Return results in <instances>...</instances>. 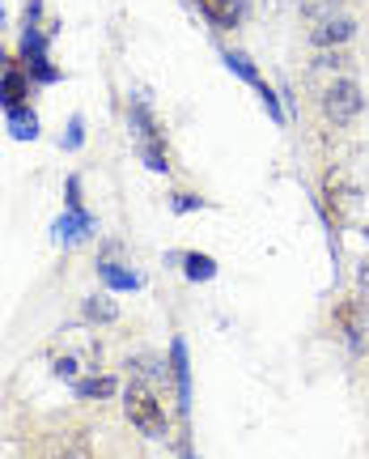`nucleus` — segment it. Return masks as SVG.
Returning <instances> with one entry per match:
<instances>
[{
  "instance_id": "obj_1",
  "label": "nucleus",
  "mask_w": 369,
  "mask_h": 459,
  "mask_svg": "<svg viewBox=\"0 0 369 459\" xmlns=\"http://www.w3.org/2000/svg\"><path fill=\"white\" fill-rule=\"evenodd\" d=\"M124 412H128V421L141 434H149V438H166L170 434V421H166V409H161V400L149 387H141V383H132L128 395H124Z\"/></svg>"
},
{
  "instance_id": "obj_2",
  "label": "nucleus",
  "mask_w": 369,
  "mask_h": 459,
  "mask_svg": "<svg viewBox=\"0 0 369 459\" xmlns=\"http://www.w3.org/2000/svg\"><path fill=\"white\" fill-rule=\"evenodd\" d=\"M361 107H365V99H361V85H356L353 77L327 82V90H322V115H327L336 128H348L356 115H361Z\"/></svg>"
},
{
  "instance_id": "obj_3",
  "label": "nucleus",
  "mask_w": 369,
  "mask_h": 459,
  "mask_svg": "<svg viewBox=\"0 0 369 459\" xmlns=\"http://www.w3.org/2000/svg\"><path fill=\"white\" fill-rule=\"evenodd\" d=\"M39 459H98V455H94V443H90V429L64 426V429H51L47 438L39 443Z\"/></svg>"
},
{
  "instance_id": "obj_4",
  "label": "nucleus",
  "mask_w": 369,
  "mask_h": 459,
  "mask_svg": "<svg viewBox=\"0 0 369 459\" xmlns=\"http://www.w3.org/2000/svg\"><path fill=\"white\" fill-rule=\"evenodd\" d=\"M353 17H322V22H314V26H310V43H314V48H322V51H336L339 43H348V39H353Z\"/></svg>"
},
{
  "instance_id": "obj_5",
  "label": "nucleus",
  "mask_w": 369,
  "mask_h": 459,
  "mask_svg": "<svg viewBox=\"0 0 369 459\" xmlns=\"http://www.w3.org/2000/svg\"><path fill=\"white\" fill-rule=\"evenodd\" d=\"M26 94H30V77L21 68H4V77H0V102L13 111V107H21Z\"/></svg>"
},
{
  "instance_id": "obj_6",
  "label": "nucleus",
  "mask_w": 369,
  "mask_h": 459,
  "mask_svg": "<svg viewBox=\"0 0 369 459\" xmlns=\"http://www.w3.org/2000/svg\"><path fill=\"white\" fill-rule=\"evenodd\" d=\"M175 358V383H178V409H192V366H187V344L175 341L170 349Z\"/></svg>"
},
{
  "instance_id": "obj_7",
  "label": "nucleus",
  "mask_w": 369,
  "mask_h": 459,
  "mask_svg": "<svg viewBox=\"0 0 369 459\" xmlns=\"http://www.w3.org/2000/svg\"><path fill=\"white\" fill-rule=\"evenodd\" d=\"M90 230H94V217L85 213V209H68V217L56 221V238H60V243H77Z\"/></svg>"
},
{
  "instance_id": "obj_8",
  "label": "nucleus",
  "mask_w": 369,
  "mask_h": 459,
  "mask_svg": "<svg viewBox=\"0 0 369 459\" xmlns=\"http://www.w3.org/2000/svg\"><path fill=\"white\" fill-rule=\"evenodd\" d=\"M204 4V13L221 26V30H229V26H238L242 13H246V0H200Z\"/></svg>"
},
{
  "instance_id": "obj_9",
  "label": "nucleus",
  "mask_w": 369,
  "mask_h": 459,
  "mask_svg": "<svg viewBox=\"0 0 369 459\" xmlns=\"http://www.w3.org/2000/svg\"><path fill=\"white\" fill-rule=\"evenodd\" d=\"M9 132H13L17 141H34V136H39V119H34V111L13 107V111H9Z\"/></svg>"
},
{
  "instance_id": "obj_10",
  "label": "nucleus",
  "mask_w": 369,
  "mask_h": 459,
  "mask_svg": "<svg viewBox=\"0 0 369 459\" xmlns=\"http://www.w3.org/2000/svg\"><path fill=\"white\" fill-rule=\"evenodd\" d=\"M77 395H81V400H107V395H115V378L111 375L77 378Z\"/></svg>"
},
{
  "instance_id": "obj_11",
  "label": "nucleus",
  "mask_w": 369,
  "mask_h": 459,
  "mask_svg": "<svg viewBox=\"0 0 369 459\" xmlns=\"http://www.w3.org/2000/svg\"><path fill=\"white\" fill-rule=\"evenodd\" d=\"M183 273H187L192 281H212V277H217V264H212L209 255L192 251V255H183Z\"/></svg>"
},
{
  "instance_id": "obj_12",
  "label": "nucleus",
  "mask_w": 369,
  "mask_h": 459,
  "mask_svg": "<svg viewBox=\"0 0 369 459\" xmlns=\"http://www.w3.org/2000/svg\"><path fill=\"white\" fill-rule=\"evenodd\" d=\"M98 273L107 277V285L111 290H136L141 281H136V273H124V268H115V264H98Z\"/></svg>"
},
{
  "instance_id": "obj_13",
  "label": "nucleus",
  "mask_w": 369,
  "mask_h": 459,
  "mask_svg": "<svg viewBox=\"0 0 369 459\" xmlns=\"http://www.w3.org/2000/svg\"><path fill=\"white\" fill-rule=\"evenodd\" d=\"M85 315H90V319H98V324H111L115 315H119V307H115L111 298H90V302H85Z\"/></svg>"
},
{
  "instance_id": "obj_14",
  "label": "nucleus",
  "mask_w": 369,
  "mask_h": 459,
  "mask_svg": "<svg viewBox=\"0 0 369 459\" xmlns=\"http://www.w3.org/2000/svg\"><path fill=\"white\" fill-rule=\"evenodd\" d=\"M339 0H302V13L310 17V22H322V17H336Z\"/></svg>"
},
{
  "instance_id": "obj_15",
  "label": "nucleus",
  "mask_w": 369,
  "mask_h": 459,
  "mask_svg": "<svg viewBox=\"0 0 369 459\" xmlns=\"http://www.w3.org/2000/svg\"><path fill=\"white\" fill-rule=\"evenodd\" d=\"M225 65L234 68V73H238L242 82H251V85H259V73H255V68H251V60H246V56H238V51H229V56H225Z\"/></svg>"
},
{
  "instance_id": "obj_16",
  "label": "nucleus",
  "mask_w": 369,
  "mask_h": 459,
  "mask_svg": "<svg viewBox=\"0 0 369 459\" xmlns=\"http://www.w3.org/2000/svg\"><path fill=\"white\" fill-rule=\"evenodd\" d=\"M26 65H30V77H34V82H43V85L60 82V73L47 65V56H43V60H26Z\"/></svg>"
},
{
  "instance_id": "obj_17",
  "label": "nucleus",
  "mask_w": 369,
  "mask_h": 459,
  "mask_svg": "<svg viewBox=\"0 0 369 459\" xmlns=\"http://www.w3.org/2000/svg\"><path fill=\"white\" fill-rule=\"evenodd\" d=\"M85 124H81V119H73V124H68V136H64V149H77L81 145V136H85Z\"/></svg>"
},
{
  "instance_id": "obj_18",
  "label": "nucleus",
  "mask_w": 369,
  "mask_h": 459,
  "mask_svg": "<svg viewBox=\"0 0 369 459\" xmlns=\"http://www.w3.org/2000/svg\"><path fill=\"white\" fill-rule=\"evenodd\" d=\"M56 375L73 378V375H77V361H73V358H56Z\"/></svg>"
},
{
  "instance_id": "obj_19",
  "label": "nucleus",
  "mask_w": 369,
  "mask_h": 459,
  "mask_svg": "<svg viewBox=\"0 0 369 459\" xmlns=\"http://www.w3.org/2000/svg\"><path fill=\"white\" fill-rule=\"evenodd\" d=\"M200 204H204V200H195V196H187V192H183V196L175 200V209L178 213H187V209H200Z\"/></svg>"
},
{
  "instance_id": "obj_20",
  "label": "nucleus",
  "mask_w": 369,
  "mask_h": 459,
  "mask_svg": "<svg viewBox=\"0 0 369 459\" xmlns=\"http://www.w3.org/2000/svg\"><path fill=\"white\" fill-rule=\"evenodd\" d=\"M0 26H4V13H0Z\"/></svg>"
}]
</instances>
